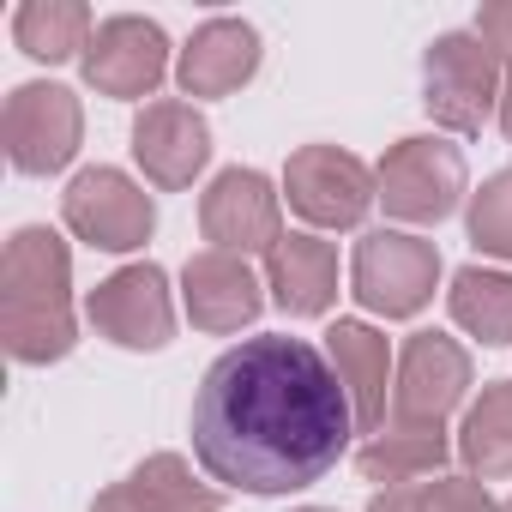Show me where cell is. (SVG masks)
I'll return each mask as SVG.
<instances>
[{
    "label": "cell",
    "instance_id": "6da1fadb",
    "mask_svg": "<svg viewBox=\"0 0 512 512\" xmlns=\"http://www.w3.org/2000/svg\"><path fill=\"white\" fill-rule=\"evenodd\" d=\"M356 434V404L308 338H247L223 350L193 398V452L211 482L296 494L320 482Z\"/></svg>",
    "mask_w": 512,
    "mask_h": 512
},
{
    "label": "cell",
    "instance_id": "7a4b0ae2",
    "mask_svg": "<svg viewBox=\"0 0 512 512\" xmlns=\"http://www.w3.org/2000/svg\"><path fill=\"white\" fill-rule=\"evenodd\" d=\"M0 338L13 362H61L73 350V253L55 229H19L0 260Z\"/></svg>",
    "mask_w": 512,
    "mask_h": 512
},
{
    "label": "cell",
    "instance_id": "3957f363",
    "mask_svg": "<svg viewBox=\"0 0 512 512\" xmlns=\"http://www.w3.org/2000/svg\"><path fill=\"white\" fill-rule=\"evenodd\" d=\"M500 91H506L500 55L476 31H446L422 55V103L452 133H482V121L494 115Z\"/></svg>",
    "mask_w": 512,
    "mask_h": 512
},
{
    "label": "cell",
    "instance_id": "277c9868",
    "mask_svg": "<svg viewBox=\"0 0 512 512\" xmlns=\"http://www.w3.org/2000/svg\"><path fill=\"white\" fill-rule=\"evenodd\" d=\"M350 284H356V302L368 314H386V320H410L434 302V284H440V253L434 241L422 235H404V229H374L356 241V266H350Z\"/></svg>",
    "mask_w": 512,
    "mask_h": 512
},
{
    "label": "cell",
    "instance_id": "5b68a950",
    "mask_svg": "<svg viewBox=\"0 0 512 512\" xmlns=\"http://www.w3.org/2000/svg\"><path fill=\"white\" fill-rule=\"evenodd\" d=\"M374 193L404 223H440L464 193V157L446 139H398L374 169Z\"/></svg>",
    "mask_w": 512,
    "mask_h": 512
},
{
    "label": "cell",
    "instance_id": "8992f818",
    "mask_svg": "<svg viewBox=\"0 0 512 512\" xmlns=\"http://www.w3.org/2000/svg\"><path fill=\"white\" fill-rule=\"evenodd\" d=\"M61 211H67V229H73L79 241L103 247V253H133V247H145V235L157 229L151 193L133 187L121 169H103V163L85 169V175H73Z\"/></svg>",
    "mask_w": 512,
    "mask_h": 512
},
{
    "label": "cell",
    "instance_id": "52a82bcc",
    "mask_svg": "<svg viewBox=\"0 0 512 512\" xmlns=\"http://www.w3.org/2000/svg\"><path fill=\"white\" fill-rule=\"evenodd\" d=\"M7 157L13 169L25 175H55L73 163L79 151V133H85V115H79V97L67 85H19L7 97Z\"/></svg>",
    "mask_w": 512,
    "mask_h": 512
},
{
    "label": "cell",
    "instance_id": "ba28073f",
    "mask_svg": "<svg viewBox=\"0 0 512 512\" xmlns=\"http://www.w3.org/2000/svg\"><path fill=\"white\" fill-rule=\"evenodd\" d=\"M284 187H290V205L320 229H356L368 217V205L380 199L374 169L338 145H302L284 169Z\"/></svg>",
    "mask_w": 512,
    "mask_h": 512
},
{
    "label": "cell",
    "instance_id": "9c48e42d",
    "mask_svg": "<svg viewBox=\"0 0 512 512\" xmlns=\"http://www.w3.org/2000/svg\"><path fill=\"white\" fill-rule=\"evenodd\" d=\"M91 326L121 344V350H163L175 332V302H169V278L163 266H121L115 278H103L85 302Z\"/></svg>",
    "mask_w": 512,
    "mask_h": 512
},
{
    "label": "cell",
    "instance_id": "30bf717a",
    "mask_svg": "<svg viewBox=\"0 0 512 512\" xmlns=\"http://www.w3.org/2000/svg\"><path fill=\"white\" fill-rule=\"evenodd\" d=\"M470 392V356L446 332H416L398 356V392H392V422L416 428H446V416Z\"/></svg>",
    "mask_w": 512,
    "mask_h": 512
},
{
    "label": "cell",
    "instance_id": "8fae6325",
    "mask_svg": "<svg viewBox=\"0 0 512 512\" xmlns=\"http://www.w3.org/2000/svg\"><path fill=\"white\" fill-rule=\"evenodd\" d=\"M199 229L217 253H272L284 241V223H278V193L260 169H223L205 199H199Z\"/></svg>",
    "mask_w": 512,
    "mask_h": 512
},
{
    "label": "cell",
    "instance_id": "7c38bea8",
    "mask_svg": "<svg viewBox=\"0 0 512 512\" xmlns=\"http://www.w3.org/2000/svg\"><path fill=\"white\" fill-rule=\"evenodd\" d=\"M169 73V37L163 25L151 19H103L91 49H85V79L103 91V97H151Z\"/></svg>",
    "mask_w": 512,
    "mask_h": 512
},
{
    "label": "cell",
    "instance_id": "4fadbf2b",
    "mask_svg": "<svg viewBox=\"0 0 512 512\" xmlns=\"http://www.w3.org/2000/svg\"><path fill=\"white\" fill-rule=\"evenodd\" d=\"M133 157L157 187H193V175L211 157V127L193 103H175V97L145 103L133 121Z\"/></svg>",
    "mask_w": 512,
    "mask_h": 512
},
{
    "label": "cell",
    "instance_id": "5bb4252c",
    "mask_svg": "<svg viewBox=\"0 0 512 512\" xmlns=\"http://www.w3.org/2000/svg\"><path fill=\"white\" fill-rule=\"evenodd\" d=\"M181 302H187V320L199 332H241L260 320L266 296H260V278L247 272V260L235 253H193L187 272H181Z\"/></svg>",
    "mask_w": 512,
    "mask_h": 512
},
{
    "label": "cell",
    "instance_id": "9a60e30c",
    "mask_svg": "<svg viewBox=\"0 0 512 512\" xmlns=\"http://www.w3.org/2000/svg\"><path fill=\"white\" fill-rule=\"evenodd\" d=\"M260 73V31L247 19H205L193 31V43L181 49V91L187 97H229Z\"/></svg>",
    "mask_w": 512,
    "mask_h": 512
},
{
    "label": "cell",
    "instance_id": "2e32d148",
    "mask_svg": "<svg viewBox=\"0 0 512 512\" xmlns=\"http://www.w3.org/2000/svg\"><path fill=\"white\" fill-rule=\"evenodd\" d=\"M266 284L278 296L284 314L296 320H314L338 302V253L332 241L320 235H284L272 253H266Z\"/></svg>",
    "mask_w": 512,
    "mask_h": 512
},
{
    "label": "cell",
    "instance_id": "e0dca14e",
    "mask_svg": "<svg viewBox=\"0 0 512 512\" xmlns=\"http://www.w3.org/2000/svg\"><path fill=\"white\" fill-rule=\"evenodd\" d=\"M326 356H332V368H338V380H344V392L356 404V428L380 434L386 428V374H392L386 338L374 326H362V320H338L326 332Z\"/></svg>",
    "mask_w": 512,
    "mask_h": 512
},
{
    "label": "cell",
    "instance_id": "ac0fdd59",
    "mask_svg": "<svg viewBox=\"0 0 512 512\" xmlns=\"http://www.w3.org/2000/svg\"><path fill=\"white\" fill-rule=\"evenodd\" d=\"M446 428H416V422H392V428H380L368 446H362V476L368 482H416V476H434L440 464H446Z\"/></svg>",
    "mask_w": 512,
    "mask_h": 512
},
{
    "label": "cell",
    "instance_id": "d6986e66",
    "mask_svg": "<svg viewBox=\"0 0 512 512\" xmlns=\"http://www.w3.org/2000/svg\"><path fill=\"white\" fill-rule=\"evenodd\" d=\"M91 13L79 7V0H25V7L13 13V43L31 55V61H73L91 49Z\"/></svg>",
    "mask_w": 512,
    "mask_h": 512
},
{
    "label": "cell",
    "instance_id": "ffe728a7",
    "mask_svg": "<svg viewBox=\"0 0 512 512\" xmlns=\"http://www.w3.org/2000/svg\"><path fill=\"white\" fill-rule=\"evenodd\" d=\"M121 488H127V500H133L139 512H217V506H223L217 488H205V482L187 470L181 452H151Z\"/></svg>",
    "mask_w": 512,
    "mask_h": 512
},
{
    "label": "cell",
    "instance_id": "44dd1931",
    "mask_svg": "<svg viewBox=\"0 0 512 512\" xmlns=\"http://www.w3.org/2000/svg\"><path fill=\"white\" fill-rule=\"evenodd\" d=\"M452 320L482 344H512V278L488 266H464L452 278Z\"/></svg>",
    "mask_w": 512,
    "mask_h": 512
},
{
    "label": "cell",
    "instance_id": "7402d4cb",
    "mask_svg": "<svg viewBox=\"0 0 512 512\" xmlns=\"http://www.w3.org/2000/svg\"><path fill=\"white\" fill-rule=\"evenodd\" d=\"M458 452L476 476H512V386H482L458 428Z\"/></svg>",
    "mask_w": 512,
    "mask_h": 512
},
{
    "label": "cell",
    "instance_id": "603a6c76",
    "mask_svg": "<svg viewBox=\"0 0 512 512\" xmlns=\"http://www.w3.org/2000/svg\"><path fill=\"white\" fill-rule=\"evenodd\" d=\"M368 512H500L488 500L482 482L470 476H440V482H398L386 494H374Z\"/></svg>",
    "mask_w": 512,
    "mask_h": 512
},
{
    "label": "cell",
    "instance_id": "cb8c5ba5",
    "mask_svg": "<svg viewBox=\"0 0 512 512\" xmlns=\"http://www.w3.org/2000/svg\"><path fill=\"white\" fill-rule=\"evenodd\" d=\"M470 241L494 260H512V169L488 175L482 193L470 199Z\"/></svg>",
    "mask_w": 512,
    "mask_h": 512
},
{
    "label": "cell",
    "instance_id": "d4e9b609",
    "mask_svg": "<svg viewBox=\"0 0 512 512\" xmlns=\"http://www.w3.org/2000/svg\"><path fill=\"white\" fill-rule=\"evenodd\" d=\"M476 37L500 55V61H512V0H494V7H482V19H476Z\"/></svg>",
    "mask_w": 512,
    "mask_h": 512
},
{
    "label": "cell",
    "instance_id": "484cf974",
    "mask_svg": "<svg viewBox=\"0 0 512 512\" xmlns=\"http://www.w3.org/2000/svg\"><path fill=\"white\" fill-rule=\"evenodd\" d=\"M91 512H139V506H133V500H127V488L115 482V488H109V494H103V500H97Z\"/></svg>",
    "mask_w": 512,
    "mask_h": 512
},
{
    "label": "cell",
    "instance_id": "4316f807",
    "mask_svg": "<svg viewBox=\"0 0 512 512\" xmlns=\"http://www.w3.org/2000/svg\"><path fill=\"white\" fill-rule=\"evenodd\" d=\"M500 127H506V139H512V73H506V91H500Z\"/></svg>",
    "mask_w": 512,
    "mask_h": 512
},
{
    "label": "cell",
    "instance_id": "83f0119b",
    "mask_svg": "<svg viewBox=\"0 0 512 512\" xmlns=\"http://www.w3.org/2000/svg\"><path fill=\"white\" fill-rule=\"evenodd\" d=\"M302 512H326V506H302Z\"/></svg>",
    "mask_w": 512,
    "mask_h": 512
},
{
    "label": "cell",
    "instance_id": "f1b7e54d",
    "mask_svg": "<svg viewBox=\"0 0 512 512\" xmlns=\"http://www.w3.org/2000/svg\"><path fill=\"white\" fill-rule=\"evenodd\" d=\"M500 512H512V500H506V506H500Z\"/></svg>",
    "mask_w": 512,
    "mask_h": 512
}]
</instances>
